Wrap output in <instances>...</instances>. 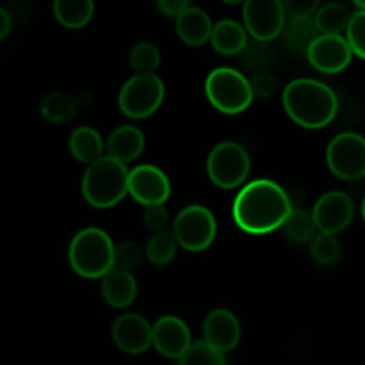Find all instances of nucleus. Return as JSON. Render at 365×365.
Returning <instances> with one entry per match:
<instances>
[{
    "label": "nucleus",
    "instance_id": "obj_1",
    "mask_svg": "<svg viewBox=\"0 0 365 365\" xmlns=\"http://www.w3.org/2000/svg\"><path fill=\"white\" fill-rule=\"evenodd\" d=\"M292 210L294 209L287 191L267 178H259L242 185L232 207L237 227L253 235L269 234L284 228Z\"/></svg>",
    "mask_w": 365,
    "mask_h": 365
},
{
    "label": "nucleus",
    "instance_id": "obj_2",
    "mask_svg": "<svg viewBox=\"0 0 365 365\" xmlns=\"http://www.w3.org/2000/svg\"><path fill=\"white\" fill-rule=\"evenodd\" d=\"M285 113L305 128H323L339 110V98L334 89L316 78H294L282 95Z\"/></svg>",
    "mask_w": 365,
    "mask_h": 365
},
{
    "label": "nucleus",
    "instance_id": "obj_3",
    "mask_svg": "<svg viewBox=\"0 0 365 365\" xmlns=\"http://www.w3.org/2000/svg\"><path fill=\"white\" fill-rule=\"evenodd\" d=\"M113 239L98 227L82 228L73 235L68 248V260L71 269L84 278H103L114 269Z\"/></svg>",
    "mask_w": 365,
    "mask_h": 365
},
{
    "label": "nucleus",
    "instance_id": "obj_4",
    "mask_svg": "<svg viewBox=\"0 0 365 365\" xmlns=\"http://www.w3.org/2000/svg\"><path fill=\"white\" fill-rule=\"evenodd\" d=\"M130 171L113 157H102L88 166L82 177V196L96 209H109L120 203L128 192Z\"/></svg>",
    "mask_w": 365,
    "mask_h": 365
},
{
    "label": "nucleus",
    "instance_id": "obj_5",
    "mask_svg": "<svg viewBox=\"0 0 365 365\" xmlns=\"http://www.w3.org/2000/svg\"><path fill=\"white\" fill-rule=\"evenodd\" d=\"M205 93L209 102L225 114H239L253 102L250 78L235 68H214L205 78Z\"/></svg>",
    "mask_w": 365,
    "mask_h": 365
},
{
    "label": "nucleus",
    "instance_id": "obj_6",
    "mask_svg": "<svg viewBox=\"0 0 365 365\" xmlns=\"http://www.w3.org/2000/svg\"><path fill=\"white\" fill-rule=\"evenodd\" d=\"M248 152L235 141L217 143L207 157L209 178L221 189H235L242 185L250 173Z\"/></svg>",
    "mask_w": 365,
    "mask_h": 365
},
{
    "label": "nucleus",
    "instance_id": "obj_7",
    "mask_svg": "<svg viewBox=\"0 0 365 365\" xmlns=\"http://www.w3.org/2000/svg\"><path fill=\"white\" fill-rule=\"evenodd\" d=\"M164 82L153 75H138L128 78L121 88L118 103L125 116L143 120L155 113L164 100Z\"/></svg>",
    "mask_w": 365,
    "mask_h": 365
},
{
    "label": "nucleus",
    "instance_id": "obj_8",
    "mask_svg": "<svg viewBox=\"0 0 365 365\" xmlns=\"http://www.w3.org/2000/svg\"><path fill=\"white\" fill-rule=\"evenodd\" d=\"M178 245L189 252H202L216 239L217 223L214 214L203 205H187L177 214L173 230Z\"/></svg>",
    "mask_w": 365,
    "mask_h": 365
},
{
    "label": "nucleus",
    "instance_id": "obj_9",
    "mask_svg": "<svg viewBox=\"0 0 365 365\" xmlns=\"http://www.w3.org/2000/svg\"><path fill=\"white\" fill-rule=\"evenodd\" d=\"M327 164L335 177L359 180L365 177V138L356 132H342L327 148Z\"/></svg>",
    "mask_w": 365,
    "mask_h": 365
},
{
    "label": "nucleus",
    "instance_id": "obj_10",
    "mask_svg": "<svg viewBox=\"0 0 365 365\" xmlns=\"http://www.w3.org/2000/svg\"><path fill=\"white\" fill-rule=\"evenodd\" d=\"M285 7L280 0H248L242 4L245 27L255 41H271L285 31Z\"/></svg>",
    "mask_w": 365,
    "mask_h": 365
},
{
    "label": "nucleus",
    "instance_id": "obj_11",
    "mask_svg": "<svg viewBox=\"0 0 365 365\" xmlns=\"http://www.w3.org/2000/svg\"><path fill=\"white\" fill-rule=\"evenodd\" d=\"M128 192L135 202L145 207L164 205L171 196V182L160 168L141 164L130 170Z\"/></svg>",
    "mask_w": 365,
    "mask_h": 365
},
{
    "label": "nucleus",
    "instance_id": "obj_12",
    "mask_svg": "<svg viewBox=\"0 0 365 365\" xmlns=\"http://www.w3.org/2000/svg\"><path fill=\"white\" fill-rule=\"evenodd\" d=\"M317 230L323 234H339L346 230L355 216V203L351 196L342 191L324 192L312 210Z\"/></svg>",
    "mask_w": 365,
    "mask_h": 365
},
{
    "label": "nucleus",
    "instance_id": "obj_13",
    "mask_svg": "<svg viewBox=\"0 0 365 365\" xmlns=\"http://www.w3.org/2000/svg\"><path fill=\"white\" fill-rule=\"evenodd\" d=\"M113 341L128 355H141L153 346V324L139 314H121L110 328Z\"/></svg>",
    "mask_w": 365,
    "mask_h": 365
},
{
    "label": "nucleus",
    "instance_id": "obj_14",
    "mask_svg": "<svg viewBox=\"0 0 365 365\" xmlns=\"http://www.w3.org/2000/svg\"><path fill=\"white\" fill-rule=\"evenodd\" d=\"M353 50L344 36H324L321 34L310 45L307 59L316 70L323 73H339L346 70L351 63Z\"/></svg>",
    "mask_w": 365,
    "mask_h": 365
},
{
    "label": "nucleus",
    "instance_id": "obj_15",
    "mask_svg": "<svg viewBox=\"0 0 365 365\" xmlns=\"http://www.w3.org/2000/svg\"><path fill=\"white\" fill-rule=\"evenodd\" d=\"M192 346L189 327L177 316H163L153 324V348L166 359H177Z\"/></svg>",
    "mask_w": 365,
    "mask_h": 365
},
{
    "label": "nucleus",
    "instance_id": "obj_16",
    "mask_svg": "<svg viewBox=\"0 0 365 365\" xmlns=\"http://www.w3.org/2000/svg\"><path fill=\"white\" fill-rule=\"evenodd\" d=\"M203 341L220 353L237 348L241 341V324L235 314L227 309H214L203 321Z\"/></svg>",
    "mask_w": 365,
    "mask_h": 365
},
{
    "label": "nucleus",
    "instance_id": "obj_17",
    "mask_svg": "<svg viewBox=\"0 0 365 365\" xmlns=\"http://www.w3.org/2000/svg\"><path fill=\"white\" fill-rule=\"evenodd\" d=\"M145 150V134L134 125H121L107 139V153L113 159L127 164L138 159Z\"/></svg>",
    "mask_w": 365,
    "mask_h": 365
},
{
    "label": "nucleus",
    "instance_id": "obj_18",
    "mask_svg": "<svg viewBox=\"0 0 365 365\" xmlns=\"http://www.w3.org/2000/svg\"><path fill=\"white\" fill-rule=\"evenodd\" d=\"M212 20L202 7L189 6L180 16L177 18V32L182 41L189 46H202L210 41L212 36Z\"/></svg>",
    "mask_w": 365,
    "mask_h": 365
},
{
    "label": "nucleus",
    "instance_id": "obj_19",
    "mask_svg": "<svg viewBox=\"0 0 365 365\" xmlns=\"http://www.w3.org/2000/svg\"><path fill=\"white\" fill-rule=\"evenodd\" d=\"M102 296L114 309H125L138 296V282L132 273L114 267L102 278Z\"/></svg>",
    "mask_w": 365,
    "mask_h": 365
},
{
    "label": "nucleus",
    "instance_id": "obj_20",
    "mask_svg": "<svg viewBox=\"0 0 365 365\" xmlns=\"http://www.w3.org/2000/svg\"><path fill=\"white\" fill-rule=\"evenodd\" d=\"M214 50H217L223 56H235V53L245 52L248 46V36L246 27H242L239 21L232 18H225L214 24L212 36H210Z\"/></svg>",
    "mask_w": 365,
    "mask_h": 365
},
{
    "label": "nucleus",
    "instance_id": "obj_21",
    "mask_svg": "<svg viewBox=\"0 0 365 365\" xmlns=\"http://www.w3.org/2000/svg\"><path fill=\"white\" fill-rule=\"evenodd\" d=\"M71 155L84 164H95L103 157V139L93 127H77L68 139Z\"/></svg>",
    "mask_w": 365,
    "mask_h": 365
},
{
    "label": "nucleus",
    "instance_id": "obj_22",
    "mask_svg": "<svg viewBox=\"0 0 365 365\" xmlns=\"http://www.w3.org/2000/svg\"><path fill=\"white\" fill-rule=\"evenodd\" d=\"M353 13L339 2H328L317 9L314 21L319 31V34L324 36H341L342 31H348V25L351 21Z\"/></svg>",
    "mask_w": 365,
    "mask_h": 365
},
{
    "label": "nucleus",
    "instance_id": "obj_23",
    "mask_svg": "<svg viewBox=\"0 0 365 365\" xmlns=\"http://www.w3.org/2000/svg\"><path fill=\"white\" fill-rule=\"evenodd\" d=\"M53 16L68 29H81L91 20L95 4L91 0H56Z\"/></svg>",
    "mask_w": 365,
    "mask_h": 365
},
{
    "label": "nucleus",
    "instance_id": "obj_24",
    "mask_svg": "<svg viewBox=\"0 0 365 365\" xmlns=\"http://www.w3.org/2000/svg\"><path fill=\"white\" fill-rule=\"evenodd\" d=\"M78 110L77 100L68 93H48L39 103V113L52 123H66L75 118Z\"/></svg>",
    "mask_w": 365,
    "mask_h": 365
},
{
    "label": "nucleus",
    "instance_id": "obj_25",
    "mask_svg": "<svg viewBox=\"0 0 365 365\" xmlns=\"http://www.w3.org/2000/svg\"><path fill=\"white\" fill-rule=\"evenodd\" d=\"M284 34L289 46H291L296 53L309 52L310 45L321 36L319 31H317L314 18H289Z\"/></svg>",
    "mask_w": 365,
    "mask_h": 365
},
{
    "label": "nucleus",
    "instance_id": "obj_26",
    "mask_svg": "<svg viewBox=\"0 0 365 365\" xmlns=\"http://www.w3.org/2000/svg\"><path fill=\"white\" fill-rule=\"evenodd\" d=\"M178 241L173 232L163 230L153 234L145 246V255L155 266H166L177 253Z\"/></svg>",
    "mask_w": 365,
    "mask_h": 365
},
{
    "label": "nucleus",
    "instance_id": "obj_27",
    "mask_svg": "<svg viewBox=\"0 0 365 365\" xmlns=\"http://www.w3.org/2000/svg\"><path fill=\"white\" fill-rule=\"evenodd\" d=\"M285 235L296 245H307L316 239L317 225L312 212H307L303 209H294L289 216L287 223L284 225Z\"/></svg>",
    "mask_w": 365,
    "mask_h": 365
},
{
    "label": "nucleus",
    "instance_id": "obj_28",
    "mask_svg": "<svg viewBox=\"0 0 365 365\" xmlns=\"http://www.w3.org/2000/svg\"><path fill=\"white\" fill-rule=\"evenodd\" d=\"M128 63L138 75H153L160 64V52L153 43L141 41L132 46Z\"/></svg>",
    "mask_w": 365,
    "mask_h": 365
},
{
    "label": "nucleus",
    "instance_id": "obj_29",
    "mask_svg": "<svg viewBox=\"0 0 365 365\" xmlns=\"http://www.w3.org/2000/svg\"><path fill=\"white\" fill-rule=\"evenodd\" d=\"M341 242L334 234H319L316 235L312 242H310V255L316 260L319 266H331L341 257Z\"/></svg>",
    "mask_w": 365,
    "mask_h": 365
},
{
    "label": "nucleus",
    "instance_id": "obj_30",
    "mask_svg": "<svg viewBox=\"0 0 365 365\" xmlns=\"http://www.w3.org/2000/svg\"><path fill=\"white\" fill-rule=\"evenodd\" d=\"M178 365H227L223 353L214 349L205 341L192 342L184 356L178 360Z\"/></svg>",
    "mask_w": 365,
    "mask_h": 365
},
{
    "label": "nucleus",
    "instance_id": "obj_31",
    "mask_svg": "<svg viewBox=\"0 0 365 365\" xmlns=\"http://www.w3.org/2000/svg\"><path fill=\"white\" fill-rule=\"evenodd\" d=\"M143 259V250L138 242L134 241H123L120 245H116V252H114V267L121 271H128L141 264Z\"/></svg>",
    "mask_w": 365,
    "mask_h": 365
},
{
    "label": "nucleus",
    "instance_id": "obj_32",
    "mask_svg": "<svg viewBox=\"0 0 365 365\" xmlns=\"http://www.w3.org/2000/svg\"><path fill=\"white\" fill-rule=\"evenodd\" d=\"M346 39L351 46L353 53L365 59V11L356 9L346 31Z\"/></svg>",
    "mask_w": 365,
    "mask_h": 365
},
{
    "label": "nucleus",
    "instance_id": "obj_33",
    "mask_svg": "<svg viewBox=\"0 0 365 365\" xmlns=\"http://www.w3.org/2000/svg\"><path fill=\"white\" fill-rule=\"evenodd\" d=\"M250 84H252V91L255 98L266 100L271 95H274L278 89V81L273 73L269 71H255L250 78Z\"/></svg>",
    "mask_w": 365,
    "mask_h": 365
},
{
    "label": "nucleus",
    "instance_id": "obj_34",
    "mask_svg": "<svg viewBox=\"0 0 365 365\" xmlns=\"http://www.w3.org/2000/svg\"><path fill=\"white\" fill-rule=\"evenodd\" d=\"M170 216H168V210L164 205H152L146 207L145 212H143V223L148 230H152L153 234L157 232H163L166 228Z\"/></svg>",
    "mask_w": 365,
    "mask_h": 365
},
{
    "label": "nucleus",
    "instance_id": "obj_35",
    "mask_svg": "<svg viewBox=\"0 0 365 365\" xmlns=\"http://www.w3.org/2000/svg\"><path fill=\"white\" fill-rule=\"evenodd\" d=\"M285 13L289 18H312L319 9L317 0H285Z\"/></svg>",
    "mask_w": 365,
    "mask_h": 365
},
{
    "label": "nucleus",
    "instance_id": "obj_36",
    "mask_svg": "<svg viewBox=\"0 0 365 365\" xmlns=\"http://www.w3.org/2000/svg\"><path fill=\"white\" fill-rule=\"evenodd\" d=\"M245 53H246V63H248V66L257 68L259 71H266L264 68L269 66L271 61H273V59H267V57H262V53L264 56H266V53H271L269 50L264 46L262 41H255L253 45L246 46Z\"/></svg>",
    "mask_w": 365,
    "mask_h": 365
},
{
    "label": "nucleus",
    "instance_id": "obj_37",
    "mask_svg": "<svg viewBox=\"0 0 365 365\" xmlns=\"http://www.w3.org/2000/svg\"><path fill=\"white\" fill-rule=\"evenodd\" d=\"M189 6H191L189 0H159V2H157V9H159L164 16L175 18L180 16Z\"/></svg>",
    "mask_w": 365,
    "mask_h": 365
},
{
    "label": "nucleus",
    "instance_id": "obj_38",
    "mask_svg": "<svg viewBox=\"0 0 365 365\" xmlns=\"http://www.w3.org/2000/svg\"><path fill=\"white\" fill-rule=\"evenodd\" d=\"M11 25H13V20H11V14L7 13V9H0V39L6 38L11 31Z\"/></svg>",
    "mask_w": 365,
    "mask_h": 365
},
{
    "label": "nucleus",
    "instance_id": "obj_39",
    "mask_svg": "<svg viewBox=\"0 0 365 365\" xmlns=\"http://www.w3.org/2000/svg\"><path fill=\"white\" fill-rule=\"evenodd\" d=\"M355 6L359 7V9L365 11V0H355Z\"/></svg>",
    "mask_w": 365,
    "mask_h": 365
},
{
    "label": "nucleus",
    "instance_id": "obj_40",
    "mask_svg": "<svg viewBox=\"0 0 365 365\" xmlns=\"http://www.w3.org/2000/svg\"><path fill=\"white\" fill-rule=\"evenodd\" d=\"M362 217H364V221H365V196H364V200H362Z\"/></svg>",
    "mask_w": 365,
    "mask_h": 365
}]
</instances>
